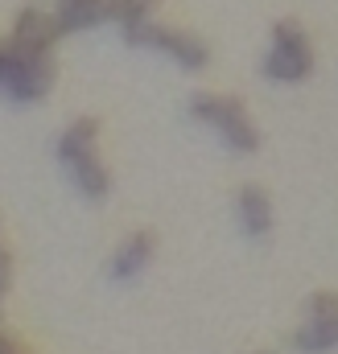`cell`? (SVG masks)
I'll return each instance as SVG.
<instances>
[{"label":"cell","instance_id":"3","mask_svg":"<svg viewBox=\"0 0 338 354\" xmlns=\"http://www.w3.org/2000/svg\"><path fill=\"white\" fill-rule=\"evenodd\" d=\"M186 111H190V120L202 124V128L227 149V153H235V157H252L256 149H260V128L252 124L244 99L223 95V91H198V95L190 99Z\"/></svg>","mask_w":338,"mask_h":354},{"label":"cell","instance_id":"12","mask_svg":"<svg viewBox=\"0 0 338 354\" xmlns=\"http://www.w3.org/2000/svg\"><path fill=\"white\" fill-rule=\"evenodd\" d=\"M12 288V256H8V248L0 243V297Z\"/></svg>","mask_w":338,"mask_h":354},{"label":"cell","instance_id":"2","mask_svg":"<svg viewBox=\"0 0 338 354\" xmlns=\"http://www.w3.org/2000/svg\"><path fill=\"white\" fill-rule=\"evenodd\" d=\"M58 79V66H54V50L46 46H25V41H12L4 37L0 41V95L17 107H29V103H42Z\"/></svg>","mask_w":338,"mask_h":354},{"label":"cell","instance_id":"15","mask_svg":"<svg viewBox=\"0 0 338 354\" xmlns=\"http://www.w3.org/2000/svg\"><path fill=\"white\" fill-rule=\"evenodd\" d=\"M12 354H21V351H12Z\"/></svg>","mask_w":338,"mask_h":354},{"label":"cell","instance_id":"1","mask_svg":"<svg viewBox=\"0 0 338 354\" xmlns=\"http://www.w3.org/2000/svg\"><path fill=\"white\" fill-rule=\"evenodd\" d=\"M54 161L62 165V174L71 177V185L79 189L87 202H103L112 194V169L99 153V120L95 115H79L71 120L58 140H54Z\"/></svg>","mask_w":338,"mask_h":354},{"label":"cell","instance_id":"6","mask_svg":"<svg viewBox=\"0 0 338 354\" xmlns=\"http://www.w3.org/2000/svg\"><path fill=\"white\" fill-rule=\"evenodd\" d=\"M293 351L297 354H335L338 351V292L322 288L305 297L301 326L293 330Z\"/></svg>","mask_w":338,"mask_h":354},{"label":"cell","instance_id":"5","mask_svg":"<svg viewBox=\"0 0 338 354\" xmlns=\"http://www.w3.org/2000/svg\"><path fill=\"white\" fill-rule=\"evenodd\" d=\"M128 46H132V50H153V54L169 58L177 71H190V75H194V71H206V62H211V46H206L198 33H186V29H177V25H161L157 17H153L149 25H141Z\"/></svg>","mask_w":338,"mask_h":354},{"label":"cell","instance_id":"13","mask_svg":"<svg viewBox=\"0 0 338 354\" xmlns=\"http://www.w3.org/2000/svg\"><path fill=\"white\" fill-rule=\"evenodd\" d=\"M248 354H272V351H248Z\"/></svg>","mask_w":338,"mask_h":354},{"label":"cell","instance_id":"9","mask_svg":"<svg viewBox=\"0 0 338 354\" xmlns=\"http://www.w3.org/2000/svg\"><path fill=\"white\" fill-rule=\"evenodd\" d=\"M8 37H12V41H25V46H46V50H54V41L62 37L58 12H54V8H42V4H25V8L12 17Z\"/></svg>","mask_w":338,"mask_h":354},{"label":"cell","instance_id":"8","mask_svg":"<svg viewBox=\"0 0 338 354\" xmlns=\"http://www.w3.org/2000/svg\"><path fill=\"white\" fill-rule=\"evenodd\" d=\"M235 223H240V231H244V239H268L272 235V227H276V210H272V198H268V189L264 185H240L235 189Z\"/></svg>","mask_w":338,"mask_h":354},{"label":"cell","instance_id":"10","mask_svg":"<svg viewBox=\"0 0 338 354\" xmlns=\"http://www.w3.org/2000/svg\"><path fill=\"white\" fill-rule=\"evenodd\" d=\"M54 12L66 37V33H87V29L107 25L116 17V0H71V4H54Z\"/></svg>","mask_w":338,"mask_h":354},{"label":"cell","instance_id":"4","mask_svg":"<svg viewBox=\"0 0 338 354\" xmlns=\"http://www.w3.org/2000/svg\"><path fill=\"white\" fill-rule=\"evenodd\" d=\"M314 41L301 21H276L264 50V79L281 87H297L314 75Z\"/></svg>","mask_w":338,"mask_h":354},{"label":"cell","instance_id":"11","mask_svg":"<svg viewBox=\"0 0 338 354\" xmlns=\"http://www.w3.org/2000/svg\"><path fill=\"white\" fill-rule=\"evenodd\" d=\"M157 4H161V0H116V17H112V25L120 29V37H124V41H132V37H136V29L153 21Z\"/></svg>","mask_w":338,"mask_h":354},{"label":"cell","instance_id":"7","mask_svg":"<svg viewBox=\"0 0 338 354\" xmlns=\"http://www.w3.org/2000/svg\"><path fill=\"white\" fill-rule=\"evenodd\" d=\"M157 260V235L153 231H128L116 248H112V256H107V280H116V284H132V280H141L145 276V268Z\"/></svg>","mask_w":338,"mask_h":354},{"label":"cell","instance_id":"14","mask_svg":"<svg viewBox=\"0 0 338 354\" xmlns=\"http://www.w3.org/2000/svg\"><path fill=\"white\" fill-rule=\"evenodd\" d=\"M54 4H71V0H54Z\"/></svg>","mask_w":338,"mask_h":354}]
</instances>
